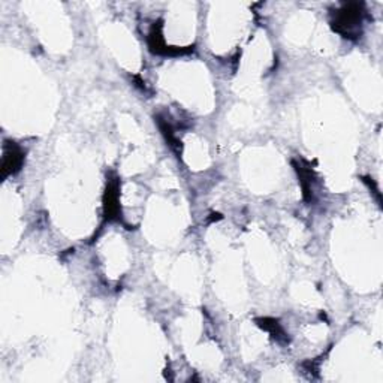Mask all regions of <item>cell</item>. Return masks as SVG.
<instances>
[{"mask_svg":"<svg viewBox=\"0 0 383 383\" xmlns=\"http://www.w3.org/2000/svg\"><path fill=\"white\" fill-rule=\"evenodd\" d=\"M120 185L118 180L113 178L108 181L104 195V217L105 222H113L120 218Z\"/></svg>","mask_w":383,"mask_h":383,"instance_id":"obj_2","label":"cell"},{"mask_svg":"<svg viewBox=\"0 0 383 383\" xmlns=\"http://www.w3.org/2000/svg\"><path fill=\"white\" fill-rule=\"evenodd\" d=\"M364 15H366V9L362 3H344L333 14L331 27L343 38L358 39L362 35Z\"/></svg>","mask_w":383,"mask_h":383,"instance_id":"obj_1","label":"cell"},{"mask_svg":"<svg viewBox=\"0 0 383 383\" xmlns=\"http://www.w3.org/2000/svg\"><path fill=\"white\" fill-rule=\"evenodd\" d=\"M256 324L262 328V330H265L267 333L271 334L272 339H276V342L279 343H289V337L286 335L285 330L281 328V325L279 324V321L272 317H261L256 319Z\"/></svg>","mask_w":383,"mask_h":383,"instance_id":"obj_5","label":"cell"},{"mask_svg":"<svg viewBox=\"0 0 383 383\" xmlns=\"http://www.w3.org/2000/svg\"><path fill=\"white\" fill-rule=\"evenodd\" d=\"M24 162V151L15 142H6L3 147V159H2V177L17 174L21 169Z\"/></svg>","mask_w":383,"mask_h":383,"instance_id":"obj_3","label":"cell"},{"mask_svg":"<svg viewBox=\"0 0 383 383\" xmlns=\"http://www.w3.org/2000/svg\"><path fill=\"white\" fill-rule=\"evenodd\" d=\"M294 165H295V169H297L299 180H301V187H303L304 199L310 203V200H313V187H312L313 172H312V169L304 168L301 163H294Z\"/></svg>","mask_w":383,"mask_h":383,"instance_id":"obj_6","label":"cell"},{"mask_svg":"<svg viewBox=\"0 0 383 383\" xmlns=\"http://www.w3.org/2000/svg\"><path fill=\"white\" fill-rule=\"evenodd\" d=\"M149 47L153 53L156 54H163V56H176V54H187L190 51H194V48H187V50H174L171 47H167L165 41H163L162 36V23L158 21L154 23L151 27V30L149 33Z\"/></svg>","mask_w":383,"mask_h":383,"instance_id":"obj_4","label":"cell"}]
</instances>
